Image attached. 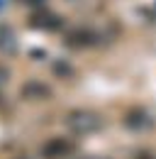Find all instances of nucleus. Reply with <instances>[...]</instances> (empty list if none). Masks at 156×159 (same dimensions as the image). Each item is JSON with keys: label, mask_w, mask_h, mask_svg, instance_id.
<instances>
[{"label": "nucleus", "mask_w": 156, "mask_h": 159, "mask_svg": "<svg viewBox=\"0 0 156 159\" xmlns=\"http://www.w3.org/2000/svg\"><path fill=\"white\" fill-rule=\"evenodd\" d=\"M66 122H68V127H71L73 132H78V135L95 132L98 127L102 125L100 115H98V113H90V110H78V113H71V115L66 118Z\"/></svg>", "instance_id": "f257e3e1"}, {"label": "nucleus", "mask_w": 156, "mask_h": 159, "mask_svg": "<svg viewBox=\"0 0 156 159\" xmlns=\"http://www.w3.org/2000/svg\"><path fill=\"white\" fill-rule=\"evenodd\" d=\"M71 152V142L63 137H54L51 142H46L44 144V149H41V154L46 159H56V157H63V154H68Z\"/></svg>", "instance_id": "f03ea898"}, {"label": "nucleus", "mask_w": 156, "mask_h": 159, "mask_svg": "<svg viewBox=\"0 0 156 159\" xmlns=\"http://www.w3.org/2000/svg\"><path fill=\"white\" fill-rule=\"evenodd\" d=\"M68 44L71 47H93L98 44V34L93 30H76L73 34H68Z\"/></svg>", "instance_id": "7ed1b4c3"}, {"label": "nucleus", "mask_w": 156, "mask_h": 159, "mask_svg": "<svg viewBox=\"0 0 156 159\" xmlns=\"http://www.w3.org/2000/svg\"><path fill=\"white\" fill-rule=\"evenodd\" d=\"M32 27H39V30H58L61 27V17L54 15V12H39L32 17Z\"/></svg>", "instance_id": "20e7f679"}, {"label": "nucleus", "mask_w": 156, "mask_h": 159, "mask_svg": "<svg viewBox=\"0 0 156 159\" xmlns=\"http://www.w3.org/2000/svg\"><path fill=\"white\" fill-rule=\"evenodd\" d=\"M22 96L24 98H29V100H44V98H49L51 96V91L44 86V83H24V88H22Z\"/></svg>", "instance_id": "39448f33"}, {"label": "nucleus", "mask_w": 156, "mask_h": 159, "mask_svg": "<svg viewBox=\"0 0 156 159\" xmlns=\"http://www.w3.org/2000/svg\"><path fill=\"white\" fill-rule=\"evenodd\" d=\"M124 125H127V127H132V130H144V127H149V125H151V120L146 118V113H144V110H132V113L124 118Z\"/></svg>", "instance_id": "423d86ee"}, {"label": "nucleus", "mask_w": 156, "mask_h": 159, "mask_svg": "<svg viewBox=\"0 0 156 159\" xmlns=\"http://www.w3.org/2000/svg\"><path fill=\"white\" fill-rule=\"evenodd\" d=\"M0 49L2 52H15V34L7 25H0Z\"/></svg>", "instance_id": "0eeeda50"}, {"label": "nucleus", "mask_w": 156, "mask_h": 159, "mask_svg": "<svg viewBox=\"0 0 156 159\" xmlns=\"http://www.w3.org/2000/svg\"><path fill=\"white\" fill-rule=\"evenodd\" d=\"M22 2H27V5H37V2H41V0H22Z\"/></svg>", "instance_id": "6e6552de"}]
</instances>
